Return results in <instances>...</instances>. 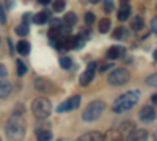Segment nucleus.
Wrapping results in <instances>:
<instances>
[{
	"label": "nucleus",
	"instance_id": "f257e3e1",
	"mask_svg": "<svg viewBox=\"0 0 157 141\" xmlns=\"http://www.w3.org/2000/svg\"><path fill=\"white\" fill-rule=\"evenodd\" d=\"M25 121L21 114H13L6 124V135L13 141H22L25 138Z\"/></svg>",
	"mask_w": 157,
	"mask_h": 141
},
{
	"label": "nucleus",
	"instance_id": "f03ea898",
	"mask_svg": "<svg viewBox=\"0 0 157 141\" xmlns=\"http://www.w3.org/2000/svg\"><path fill=\"white\" fill-rule=\"evenodd\" d=\"M140 99V91H129L123 96H120L113 102V111L115 113H123L126 110H130L137 105Z\"/></svg>",
	"mask_w": 157,
	"mask_h": 141
},
{
	"label": "nucleus",
	"instance_id": "7ed1b4c3",
	"mask_svg": "<svg viewBox=\"0 0 157 141\" xmlns=\"http://www.w3.org/2000/svg\"><path fill=\"white\" fill-rule=\"evenodd\" d=\"M105 110V104H104L102 100H93L91 104L83 110L82 113V119L86 121V122H93L96 121L98 118H101L102 111Z\"/></svg>",
	"mask_w": 157,
	"mask_h": 141
},
{
	"label": "nucleus",
	"instance_id": "20e7f679",
	"mask_svg": "<svg viewBox=\"0 0 157 141\" xmlns=\"http://www.w3.org/2000/svg\"><path fill=\"white\" fill-rule=\"evenodd\" d=\"M32 111L38 119H46L50 111H52V105H50V100L46 97H38L33 100L32 104Z\"/></svg>",
	"mask_w": 157,
	"mask_h": 141
},
{
	"label": "nucleus",
	"instance_id": "39448f33",
	"mask_svg": "<svg viewBox=\"0 0 157 141\" xmlns=\"http://www.w3.org/2000/svg\"><path fill=\"white\" fill-rule=\"evenodd\" d=\"M129 80H130V74H129L127 69H123V68L112 71L110 75H109V83L110 85H115V86L126 85Z\"/></svg>",
	"mask_w": 157,
	"mask_h": 141
},
{
	"label": "nucleus",
	"instance_id": "423d86ee",
	"mask_svg": "<svg viewBox=\"0 0 157 141\" xmlns=\"http://www.w3.org/2000/svg\"><path fill=\"white\" fill-rule=\"evenodd\" d=\"M78 105H80V96H72V97H69L68 100H64L63 104H60V105L57 107V111H58V113L71 111V110H75Z\"/></svg>",
	"mask_w": 157,
	"mask_h": 141
},
{
	"label": "nucleus",
	"instance_id": "0eeeda50",
	"mask_svg": "<svg viewBox=\"0 0 157 141\" xmlns=\"http://www.w3.org/2000/svg\"><path fill=\"white\" fill-rule=\"evenodd\" d=\"M35 88L38 89L39 93H50L52 89H55V86L50 83V80L43 79V77H39V79L35 80Z\"/></svg>",
	"mask_w": 157,
	"mask_h": 141
},
{
	"label": "nucleus",
	"instance_id": "6e6552de",
	"mask_svg": "<svg viewBox=\"0 0 157 141\" xmlns=\"http://www.w3.org/2000/svg\"><path fill=\"white\" fill-rule=\"evenodd\" d=\"M154 118H155V110L151 105H146L140 110V119L143 122H151L154 121Z\"/></svg>",
	"mask_w": 157,
	"mask_h": 141
},
{
	"label": "nucleus",
	"instance_id": "1a4fd4ad",
	"mask_svg": "<svg viewBox=\"0 0 157 141\" xmlns=\"http://www.w3.org/2000/svg\"><path fill=\"white\" fill-rule=\"evenodd\" d=\"M35 136L38 141H50L52 139V132L49 127H38L36 132H35Z\"/></svg>",
	"mask_w": 157,
	"mask_h": 141
},
{
	"label": "nucleus",
	"instance_id": "9d476101",
	"mask_svg": "<svg viewBox=\"0 0 157 141\" xmlns=\"http://www.w3.org/2000/svg\"><path fill=\"white\" fill-rule=\"evenodd\" d=\"M77 141H104V135L98 132H86L77 138Z\"/></svg>",
	"mask_w": 157,
	"mask_h": 141
},
{
	"label": "nucleus",
	"instance_id": "9b49d317",
	"mask_svg": "<svg viewBox=\"0 0 157 141\" xmlns=\"http://www.w3.org/2000/svg\"><path fill=\"white\" fill-rule=\"evenodd\" d=\"M148 139V132L143 129H135L132 133L129 135V141H146Z\"/></svg>",
	"mask_w": 157,
	"mask_h": 141
},
{
	"label": "nucleus",
	"instance_id": "f8f14e48",
	"mask_svg": "<svg viewBox=\"0 0 157 141\" xmlns=\"http://www.w3.org/2000/svg\"><path fill=\"white\" fill-rule=\"evenodd\" d=\"M11 91H13V85L8 80H0V99L8 97Z\"/></svg>",
	"mask_w": 157,
	"mask_h": 141
},
{
	"label": "nucleus",
	"instance_id": "ddd939ff",
	"mask_svg": "<svg viewBox=\"0 0 157 141\" xmlns=\"http://www.w3.org/2000/svg\"><path fill=\"white\" fill-rule=\"evenodd\" d=\"M93 77H94V72L90 71V69H86V71L80 75V85H82V86L90 85L91 82H93Z\"/></svg>",
	"mask_w": 157,
	"mask_h": 141
},
{
	"label": "nucleus",
	"instance_id": "4468645a",
	"mask_svg": "<svg viewBox=\"0 0 157 141\" xmlns=\"http://www.w3.org/2000/svg\"><path fill=\"white\" fill-rule=\"evenodd\" d=\"M49 16H50V13H49V11L38 13V14H35V16H33V22H35V24H38V25H43V24H46V22H47Z\"/></svg>",
	"mask_w": 157,
	"mask_h": 141
},
{
	"label": "nucleus",
	"instance_id": "2eb2a0df",
	"mask_svg": "<svg viewBox=\"0 0 157 141\" xmlns=\"http://www.w3.org/2000/svg\"><path fill=\"white\" fill-rule=\"evenodd\" d=\"M124 54V49L121 47H110L109 49V52H107V57L110 60H116V58H120V55Z\"/></svg>",
	"mask_w": 157,
	"mask_h": 141
},
{
	"label": "nucleus",
	"instance_id": "dca6fc26",
	"mask_svg": "<svg viewBox=\"0 0 157 141\" xmlns=\"http://www.w3.org/2000/svg\"><path fill=\"white\" fill-rule=\"evenodd\" d=\"M135 130V124L134 122H124L121 127H120V133L121 135H130Z\"/></svg>",
	"mask_w": 157,
	"mask_h": 141
},
{
	"label": "nucleus",
	"instance_id": "f3484780",
	"mask_svg": "<svg viewBox=\"0 0 157 141\" xmlns=\"http://www.w3.org/2000/svg\"><path fill=\"white\" fill-rule=\"evenodd\" d=\"M130 14V6L129 5H121L120 11H118V19L120 20H126Z\"/></svg>",
	"mask_w": 157,
	"mask_h": 141
},
{
	"label": "nucleus",
	"instance_id": "a211bd4d",
	"mask_svg": "<svg viewBox=\"0 0 157 141\" xmlns=\"http://www.w3.org/2000/svg\"><path fill=\"white\" fill-rule=\"evenodd\" d=\"M17 52L21 55H27L30 52V43L29 41H19L17 43Z\"/></svg>",
	"mask_w": 157,
	"mask_h": 141
},
{
	"label": "nucleus",
	"instance_id": "6ab92c4d",
	"mask_svg": "<svg viewBox=\"0 0 157 141\" xmlns=\"http://www.w3.org/2000/svg\"><path fill=\"white\" fill-rule=\"evenodd\" d=\"M110 19L109 17H104V19H101V22H99V32L101 33H107L109 30H110Z\"/></svg>",
	"mask_w": 157,
	"mask_h": 141
},
{
	"label": "nucleus",
	"instance_id": "aec40b11",
	"mask_svg": "<svg viewBox=\"0 0 157 141\" xmlns=\"http://www.w3.org/2000/svg\"><path fill=\"white\" fill-rule=\"evenodd\" d=\"M64 25H68V27H72V25H75L77 22V16L74 14V13H66V16H64Z\"/></svg>",
	"mask_w": 157,
	"mask_h": 141
},
{
	"label": "nucleus",
	"instance_id": "412c9836",
	"mask_svg": "<svg viewBox=\"0 0 157 141\" xmlns=\"http://www.w3.org/2000/svg\"><path fill=\"white\" fill-rule=\"evenodd\" d=\"M60 66L63 69H71L72 68V60L69 57H61L60 58Z\"/></svg>",
	"mask_w": 157,
	"mask_h": 141
},
{
	"label": "nucleus",
	"instance_id": "4be33fe9",
	"mask_svg": "<svg viewBox=\"0 0 157 141\" xmlns=\"http://www.w3.org/2000/svg\"><path fill=\"white\" fill-rule=\"evenodd\" d=\"M29 25L27 24H21V25H17L16 27V33L19 35V36H27L29 35Z\"/></svg>",
	"mask_w": 157,
	"mask_h": 141
},
{
	"label": "nucleus",
	"instance_id": "5701e85b",
	"mask_svg": "<svg viewBox=\"0 0 157 141\" xmlns=\"http://www.w3.org/2000/svg\"><path fill=\"white\" fill-rule=\"evenodd\" d=\"M124 36H127L126 28H123V27H118V28H115V32H113V38H115V39H123Z\"/></svg>",
	"mask_w": 157,
	"mask_h": 141
},
{
	"label": "nucleus",
	"instance_id": "b1692460",
	"mask_svg": "<svg viewBox=\"0 0 157 141\" xmlns=\"http://www.w3.org/2000/svg\"><path fill=\"white\" fill-rule=\"evenodd\" d=\"M64 8H66V2H64V0H55L54 2V11L55 13H61Z\"/></svg>",
	"mask_w": 157,
	"mask_h": 141
},
{
	"label": "nucleus",
	"instance_id": "393cba45",
	"mask_svg": "<svg viewBox=\"0 0 157 141\" xmlns=\"http://www.w3.org/2000/svg\"><path fill=\"white\" fill-rule=\"evenodd\" d=\"M141 28H143V19H141L140 16H137V17L134 19V22H132V30L138 32V30H141Z\"/></svg>",
	"mask_w": 157,
	"mask_h": 141
},
{
	"label": "nucleus",
	"instance_id": "a878e982",
	"mask_svg": "<svg viewBox=\"0 0 157 141\" xmlns=\"http://www.w3.org/2000/svg\"><path fill=\"white\" fill-rule=\"evenodd\" d=\"M16 65H17V75H24L25 72H27V68H25V65H24L21 60L16 61Z\"/></svg>",
	"mask_w": 157,
	"mask_h": 141
},
{
	"label": "nucleus",
	"instance_id": "bb28decb",
	"mask_svg": "<svg viewBox=\"0 0 157 141\" xmlns=\"http://www.w3.org/2000/svg\"><path fill=\"white\" fill-rule=\"evenodd\" d=\"M0 24L5 25L6 24V14H5V8L0 5Z\"/></svg>",
	"mask_w": 157,
	"mask_h": 141
},
{
	"label": "nucleus",
	"instance_id": "cd10ccee",
	"mask_svg": "<svg viewBox=\"0 0 157 141\" xmlns=\"http://www.w3.org/2000/svg\"><path fill=\"white\" fill-rule=\"evenodd\" d=\"M85 22H86V25H91L94 22V14L93 13H86L85 14Z\"/></svg>",
	"mask_w": 157,
	"mask_h": 141
},
{
	"label": "nucleus",
	"instance_id": "c85d7f7f",
	"mask_svg": "<svg viewBox=\"0 0 157 141\" xmlns=\"http://www.w3.org/2000/svg\"><path fill=\"white\" fill-rule=\"evenodd\" d=\"M14 5H16V0H5V6L8 9H13V8H14Z\"/></svg>",
	"mask_w": 157,
	"mask_h": 141
},
{
	"label": "nucleus",
	"instance_id": "c756f323",
	"mask_svg": "<svg viewBox=\"0 0 157 141\" xmlns=\"http://www.w3.org/2000/svg\"><path fill=\"white\" fill-rule=\"evenodd\" d=\"M155 79H157V75H155V74H152L151 77H148V85L155 86Z\"/></svg>",
	"mask_w": 157,
	"mask_h": 141
},
{
	"label": "nucleus",
	"instance_id": "7c9ffc66",
	"mask_svg": "<svg viewBox=\"0 0 157 141\" xmlns=\"http://www.w3.org/2000/svg\"><path fill=\"white\" fill-rule=\"evenodd\" d=\"M105 2V11H112L113 9V2L112 0H104Z\"/></svg>",
	"mask_w": 157,
	"mask_h": 141
},
{
	"label": "nucleus",
	"instance_id": "2f4dec72",
	"mask_svg": "<svg viewBox=\"0 0 157 141\" xmlns=\"http://www.w3.org/2000/svg\"><path fill=\"white\" fill-rule=\"evenodd\" d=\"M30 19H32V14H30V13H25V14L22 16V20H24V24H27V25H29Z\"/></svg>",
	"mask_w": 157,
	"mask_h": 141
},
{
	"label": "nucleus",
	"instance_id": "473e14b6",
	"mask_svg": "<svg viewBox=\"0 0 157 141\" xmlns=\"http://www.w3.org/2000/svg\"><path fill=\"white\" fill-rule=\"evenodd\" d=\"M96 68H98V63H96V61H91L90 65H88V69H90V71H93V72L96 71Z\"/></svg>",
	"mask_w": 157,
	"mask_h": 141
},
{
	"label": "nucleus",
	"instance_id": "72a5a7b5",
	"mask_svg": "<svg viewBox=\"0 0 157 141\" xmlns=\"http://www.w3.org/2000/svg\"><path fill=\"white\" fill-rule=\"evenodd\" d=\"M8 74V71H6V68L3 66V65H0V77H5Z\"/></svg>",
	"mask_w": 157,
	"mask_h": 141
},
{
	"label": "nucleus",
	"instance_id": "f704fd0d",
	"mask_svg": "<svg viewBox=\"0 0 157 141\" xmlns=\"http://www.w3.org/2000/svg\"><path fill=\"white\" fill-rule=\"evenodd\" d=\"M109 68H112V65H102L99 69H101V72H104V71H107Z\"/></svg>",
	"mask_w": 157,
	"mask_h": 141
},
{
	"label": "nucleus",
	"instance_id": "c9c22d12",
	"mask_svg": "<svg viewBox=\"0 0 157 141\" xmlns=\"http://www.w3.org/2000/svg\"><path fill=\"white\" fill-rule=\"evenodd\" d=\"M155 27H157V19L154 17V19H152V32H154V33H155Z\"/></svg>",
	"mask_w": 157,
	"mask_h": 141
},
{
	"label": "nucleus",
	"instance_id": "e433bc0d",
	"mask_svg": "<svg viewBox=\"0 0 157 141\" xmlns=\"http://www.w3.org/2000/svg\"><path fill=\"white\" fill-rule=\"evenodd\" d=\"M8 44H10V52L13 54V52H14V47H13V41H11V39H8Z\"/></svg>",
	"mask_w": 157,
	"mask_h": 141
},
{
	"label": "nucleus",
	"instance_id": "4c0bfd02",
	"mask_svg": "<svg viewBox=\"0 0 157 141\" xmlns=\"http://www.w3.org/2000/svg\"><path fill=\"white\" fill-rule=\"evenodd\" d=\"M39 3H43V5H47V3H50V0H38Z\"/></svg>",
	"mask_w": 157,
	"mask_h": 141
},
{
	"label": "nucleus",
	"instance_id": "58836bf2",
	"mask_svg": "<svg viewBox=\"0 0 157 141\" xmlns=\"http://www.w3.org/2000/svg\"><path fill=\"white\" fill-rule=\"evenodd\" d=\"M151 100H152V104H155V102H157V96H155V94H152V97H151Z\"/></svg>",
	"mask_w": 157,
	"mask_h": 141
},
{
	"label": "nucleus",
	"instance_id": "ea45409f",
	"mask_svg": "<svg viewBox=\"0 0 157 141\" xmlns=\"http://www.w3.org/2000/svg\"><path fill=\"white\" fill-rule=\"evenodd\" d=\"M90 3H99V0H88Z\"/></svg>",
	"mask_w": 157,
	"mask_h": 141
},
{
	"label": "nucleus",
	"instance_id": "a19ab883",
	"mask_svg": "<svg viewBox=\"0 0 157 141\" xmlns=\"http://www.w3.org/2000/svg\"><path fill=\"white\" fill-rule=\"evenodd\" d=\"M121 2H127V0H121Z\"/></svg>",
	"mask_w": 157,
	"mask_h": 141
},
{
	"label": "nucleus",
	"instance_id": "79ce46f5",
	"mask_svg": "<svg viewBox=\"0 0 157 141\" xmlns=\"http://www.w3.org/2000/svg\"><path fill=\"white\" fill-rule=\"evenodd\" d=\"M0 141H2V139H0Z\"/></svg>",
	"mask_w": 157,
	"mask_h": 141
}]
</instances>
